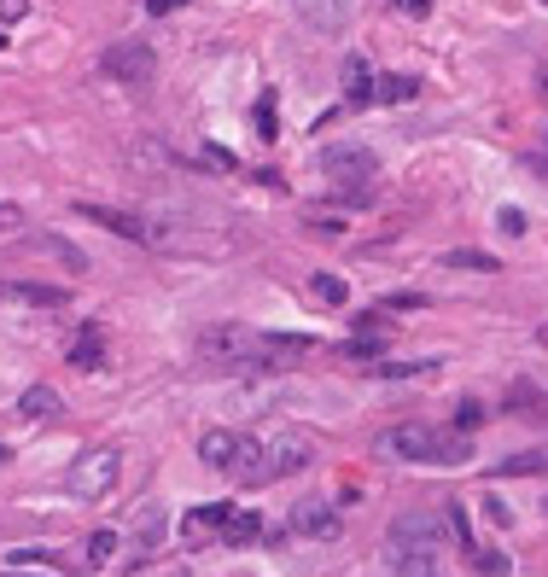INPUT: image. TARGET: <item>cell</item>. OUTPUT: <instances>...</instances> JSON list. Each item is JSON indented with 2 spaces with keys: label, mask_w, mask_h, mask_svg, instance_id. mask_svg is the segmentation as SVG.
<instances>
[{
  "label": "cell",
  "mask_w": 548,
  "mask_h": 577,
  "mask_svg": "<svg viewBox=\"0 0 548 577\" xmlns=\"http://www.w3.org/2000/svg\"><path fill=\"white\" fill-rule=\"evenodd\" d=\"M309 461H315V443H309L304 432H274V438L263 443V484L304 473Z\"/></svg>",
  "instance_id": "cell-4"
},
{
  "label": "cell",
  "mask_w": 548,
  "mask_h": 577,
  "mask_svg": "<svg viewBox=\"0 0 548 577\" xmlns=\"http://www.w3.org/2000/svg\"><path fill=\"white\" fill-rule=\"evenodd\" d=\"M18 414H24V420H59L65 403H59V391H53V385H30V391L18 397Z\"/></svg>",
  "instance_id": "cell-16"
},
{
  "label": "cell",
  "mask_w": 548,
  "mask_h": 577,
  "mask_svg": "<svg viewBox=\"0 0 548 577\" xmlns=\"http://www.w3.org/2000/svg\"><path fill=\"white\" fill-rule=\"evenodd\" d=\"M525 473H548V449H525V455H508L496 478H525Z\"/></svg>",
  "instance_id": "cell-20"
},
{
  "label": "cell",
  "mask_w": 548,
  "mask_h": 577,
  "mask_svg": "<svg viewBox=\"0 0 548 577\" xmlns=\"http://www.w3.org/2000/svg\"><path fill=\"white\" fill-rule=\"evenodd\" d=\"M444 508H449V513H444V519H449V537L473 554V525H467V508H461V502H444Z\"/></svg>",
  "instance_id": "cell-23"
},
{
  "label": "cell",
  "mask_w": 548,
  "mask_h": 577,
  "mask_svg": "<svg viewBox=\"0 0 548 577\" xmlns=\"http://www.w3.org/2000/svg\"><path fill=\"white\" fill-rule=\"evenodd\" d=\"M385 309H420V298H414V292H391V298H385Z\"/></svg>",
  "instance_id": "cell-34"
},
{
  "label": "cell",
  "mask_w": 548,
  "mask_h": 577,
  "mask_svg": "<svg viewBox=\"0 0 548 577\" xmlns=\"http://www.w3.org/2000/svg\"><path fill=\"white\" fill-rule=\"evenodd\" d=\"M6 461H12V449H6V443H0V467H6Z\"/></svg>",
  "instance_id": "cell-37"
},
{
  "label": "cell",
  "mask_w": 548,
  "mask_h": 577,
  "mask_svg": "<svg viewBox=\"0 0 548 577\" xmlns=\"http://www.w3.org/2000/svg\"><path fill=\"white\" fill-rule=\"evenodd\" d=\"M484 426V408L467 397V403H455V438H467V432H479Z\"/></svg>",
  "instance_id": "cell-25"
},
{
  "label": "cell",
  "mask_w": 548,
  "mask_h": 577,
  "mask_svg": "<svg viewBox=\"0 0 548 577\" xmlns=\"http://www.w3.org/2000/svg\"><path fill=\"white\" fill-rule=\"evenodd\" d=\"M175 6H187V0H146V12H152V18H170Z\"/></svg>",
  "instance_id": "cell-33"
},
{
  "label": "cell",
  "mask_w": 548,
  "mask_h": 577,
  "mask_svg": "<svg viewBox=\"0 0 548 577\" xmlns=\"http://www.w3.org/2000/svg\"><path fill=\"white\" fill-rule=\"evenodd\" d=\"M391 572L397 577H444V560H438V548H397Z\"/></svg>",
  "instance_id": "cell-12"
},
{
  "label": "cell",
  "mask_w": 548,
  "mask_h": 577,
  "mask_svg": "<svg viewBox=\"0 0 548 577\" xmlns=\"http://www.w3.org/2000/svg\"><path fill=\"white\" fill-rule=\"evenodd\" d=\"M543 158H548V129H543Z\"/></svg>",
  "instance_id": "cell-38"
},
{
  "label": "cell",
  "mask_w": 548,
  "mask_h": 577,
  "mask_svg": "<svg viewBox=\"0 0 548 577\" xmlns=\"http://www.w3.org/2000/svg\"><path fill=\"white\" fill-rule=\"evenodd\" d=\"M0 47H6V30H0Z\"/></svg>",
  "instance_id": "cell-40"
},
{
  "label": "cell",
  "mask_w": 548,
  "mask_h": 577,
  "mask_svg": "<svg viewBox=\"0 0 548 577\" xmlns=\"http://www.w3.org/2000/svg\"><path fill=\"white\" fill-rule=\"evenodd\" d=\"M543 100H548V76H543Z\"/></svg>",
  "instance_id": "cell-39"
},
{
  "label": "cell",
  "mask_w": 548,
  "mask_h": 577,
  "mask_svg": "<svg viewBox=\"0 0 548 577\" xmlns=\"http://www.w3.org/2000/svg\"><path fill=\"white\" fill-rule=\"evenodd\" d=\"M228 502H205V508H193L181 519V543H210V537H222V519H228Z\"/></svg>",
  "instance_id": "cell-10"
},
{
  "label": "cell",
  "mask_w": 548,
  "mask_h": 577,
  "mask_svg": "<svg viewBox=\"0 0 548 577\" xmlns=\"http://www.w3.org/2000/svg\"><path fill=\"white\" fill-rule=\"evenodd\" d=\"M508 408H525V414H548V397L531 385V379H514L508 385Z\"/></svg>",
  "instance_id": "cell-21"
},
{
  "label": "cell",
  "mask_w": 548,
  "mask_h": 577,
  "mask_svg": "<svg viewBox=\"0 0 548 577\" xmlns=\"http://www.w3.org/2000/svg\"><path fill=\"white\" fill-rule=\"evenodd\" d=\"M251 123H257V140H274V135H280V105H274V94H263V100H257Z\"/></svg>",
  "instance_id": "cell-22"
},
{
  "label": "cell",
  "mask_w": 548,
  "mask_h": 577,
  "mask_svg": "<svg viewBox=\"0 0 548 577\" xmlns=\"http://www.w3.org/2000/svg\"><path fill=\"white\" fill-rule=\"evenodd\" d=\"M164 531H170V513L158 508V502H152V508H140V519H135V560H146L152 548L164 543Z\"/></svg>",
  "instance_id": "cell-13"
},
{
  "label": "cell",
  "mask_w": 548,
  "mask_h": 577,
  "mask_svg": "<svg viewBox=\"0 0 548 577\" xmlns=\"http://www.w3.org/2000/svg\"><path fill=\"white\" fill-rule=\"evenodd\" d=\"M65 286H41V280H6L0 286V315H41V309H65Z\"/></svg>",
  "instance_id": "cell-6"
},
{
  "label": "cell",
  "mask_w": 548,
  "mask_h": 577,
  "mask_svg": "<svg viewBox=\"0 0 548 577\" xmlns=\"http://www.w3.org/2000/svg\"><path fill=\"white\" fill-rule=\"evenodd\" d=\"M374 449H379V455H391V461H420V467H461V461L473 455L467 438L438 432V426H426V420H403V426L379 432Z\"/></svg>",
  "instance_id": "cell-1"
},
{
  "label": "cell",
  "mask_w": 548,
  "mask_h": 577,
  "mask_svg": "<svg viewBox=\"0 0 548 577\" xmlns=\"http://www.w3.org/2000/svg\"><path fill=\"white\" fill-rule=\"evenodd\" d=\"M496 228H502V234H525V210H508V204H502V216H496Z\"/></svg>",
  "instance_id": "cell-30"
},
{
  "label": "cell",
  "mask_w": 548,
  "mask_h": 577,
  "mask_svg": "<svg viewBox=\"0 0 548 577\" xmlns=\"http://www.w3.org/2000/svg\"><path fill=\"white\" fill-rule=\"evenodd\" d=\"M234 443H240V432H205V438H199V455H205V467L228 473V461H234Z\"/></svg>",
  "instance_id": "cell-18"
},
{
  "label": "cell",
  "mask_w": 548,
  "mask_h": 577,
  "mask_svg": "<svg viewBox=\"0 0 548 577\" xmlns=\"http://www.w3.org/2000/svg\"><path fill=\"white\" fill-rule=\"evenodd\" d=\"M444 263H449V269H479V274H496V257H484V251H449Z\"/></svg>",
  "instance_id": "cell-26"
},
{
  "label": "cell",
  "mask_w": 548,
  "mask_h": 577,
  "mask_svg": "<svg viewBox=\"0 0 548 577\" xmlns=\"http://www.w3.org/2000/svg\"><path fill=\"white\" fill-rule=\"evenodd\" d=\"M35 251H53L59 263H70V269H82V251H70L65 239H53V234H41V239H35Z\"/></svg>",
  "instance_id": "cell-28"
},
{
  "label": "cell",
  "mask_w": 548,
  "mask_h": 577,
  "mask_svg": "<svg viewBox=\"0 0 548 577\" xmlns=\"http://www.w3.org/2000/svg\"><path fill=\"white\" fill-rule=\"evenodd\" d=\"M70 362H76L82 374H100V368H105V339H100V327H88L82 339L70 344Z\"/></svg>",
  "instance_id": "cell-17"
},
{
  "label": "cell",
  "mask_w": 548,
  "mask_h": 577,
  "mask_svg": "<svg viewBox=\"0 0 548 577\" xmlns=\"http://www.w3.org/2000/svg\"><path fill=\"white\" fill-rule=\"evenodd\" d=\"M315 170L339 175V181H374L379 158L368 152V146H356V140H333V146H321V152H315Z\"/></svg>",
  "instance_id": "cell-5"
},
{
  "label": "cell",
  "mask_w": 548,
  "mask_h": 577,
  "mask_svg": "<svg viewBox=\"0 0 548 577\" xmlns=\"http://www.w3.org/2000/svg\"><path fill=\"white\" fill-rule=\"evenodd\" d=\"M374 100H385V105L420 100V76H385V82H374Z\"/></svg>",
  "instance_id": "cell-19"
},
{
  "label": "cell",
  "mask_w": 548,
  "mask_h": 577,
  "mask_svg": "<svg viewBox=\"0 0 548 577\" xmlns=\"http://www.w3.org/2000/svg\"><path fill=\"white\" fill-rule=\"evenodd\" d=\"M344 356H356V362H368V356H379V339H356V344H344Z\"/></svg>",
  "instance_id": "cell-32"
},
{
  "label": "cell",
  "mask_w": 548,
  "mask_h": 577,
  "mask_svg": "<svg viewBox=\"0 0 548 577\" xmlns=\"http://www.w3.org/2000/svg\"><path fill=\"white\" fill-rule=\"evenodd\" d=\"M397 12H409V18H426V12H432V0H397Z\"/></svg>",
  "instance_id": "cell-35"
},
{
  "label": "cell",
  "mask_w": 548,
  "mask_h": 577,
  "mask_svg": "<svg viewBox=\"0 0 548 577\" xmlns=\"http://www.w3.org/2000/svg\"><path fill=\"white\" fill-rule=\"evenodd\" d=\"M391 543L397 548H438L444 543V525H438V519H432V513H397V519H391Z\"/></svg>",
  "instance_id": "cell-7"
},
{
  "label": "cell",
  "mask_w": 548,
  "mask_h": 577,
  "mask_svg": "<svg viewBox=\"0 0 548 577\" xmlns=\"http://www.w3.org/2000/svg\"><path fill=\"white\" fill-rule=\"evenodd\" d=\"M473 566H479L484 577H502V572H508V554H496V548H473Z\"/></svg>",
  "instance_id": "cell-29"
},
{
  "label": "cell",
  "mask_w": 548,
  "mask_h": 577,
  "mask_svg": "<svg viewBox=\"0 0 548 577\" xmlns=\"http://www.w3.org/2000/svg\"><path fill=\"white\" fill-rule=\"evenodd\" d=\"M12 228H24V210H18V204H0V234H12Z\"/></svg>",
  "instance_id": "cell-31"
},
{
  "label": "cell",
  "mask_w": 548,
  "mask_h": 577,
  "mask_svg": "<svg viewBox=\"0 0 548 577\" xmlns=\"http://www.w3.org/2000/svg\"><path fill=\"white\" fill-rule=\"evenodd\" d=\"M117 484H123V449H88V455L70 461L65 473V490L76 502H105Z\"/></svg>",
  "instance_id": "cell-2"
},
{
  "label": "cell",
  "mask_w": 548,
  "mask_h": 577,
  "mask_svg": "<svg viewBox=\"0 0 548 577\" xmlns=\"http://www.w3.org/2000/svg\"><path fill=\"white\" fill-rule=\"evenodd\" d=\"M292 531L298 537H339V513L327 508V502H298L292 508Z\"/></svg>",
  "instance_id": "cell-11"
},
{
  "label": "cell",
  "mask_w": 548,
  "mask_h": 577,
  "mask_svg": "<svg viewBox=\"0 0 548 577\" xmlns=\"http://www.w3.org/2000/svg\"><path fill=\"white\" fill-rule=\"evenodd\" d=\"M111 554H117V531H94L88 537V566H105Z\"/></svg>",
  "instance_id": "cell-27"
},
{
  "label": "cell",
  "mask_w": 548,
  "mask_h": 577,
  "mask_svg": "<svg viewBox=\"0 0 548 577\" xmlns=\"http://www.w3.org/2000/svg\"><path fill=\"white\" fill-rule=\"evenodd\" d=\"M76 216H82V222H100L105 234H117V239H146V234H152L140 216L117 210V204H88V199H76Z\"/></svg>",
  "instance_id": "cell-8"
},
{
  "label": "cell",
  "mask_w": 548,
  "mask_h": 577,
  "mask_svg": "<svg viewBox=\"0 0 548 577\" xmlns=\"http://www.w3.org/2000/svg\"><path fill=\"white\" fill-rule=\"evenodd\" d=\"M309 292H315L321 304H344V298H350V292H344V280H339V274H315V280H309Z\"/></svg>",
  "instance_id": "cell-24"
},
{
  "label": "cell",
  "mask_w": 548,
  "mask_h": 577,
  "mask_svg": "<svg viewBox=\"0 0 548 577\" xmlns=\"http://www.w3.org/2000/svg\"><path fill=\"white\" fill-rule=\"evenodd\" d=\"M100 70L111 76V82H123V88H146V82L158 76V53H152L146 41H111Z\"/></svg>",
  "instance_id": "cell-3"
},
{
  "label": "cell",
  "mask_w": 548,
  "mask_h": 577,
  "mask_svg": "<svg viewBox=\"0 0 548 577\" xmlns=\"http://www.w3.org/2000/svg\"><path fill=\"white\" fill-rule=\"evenodd\" d=\"M374 82L368 59H344V105H374Z\"/></svg>",
  "instance_id": "cell-14"
},
{
  "label": "cell",
  "mask_w": 548,
  "mask_h": 577,
  "mask_svg": "<svg viewBox=\"0 0 548 577\" xmlns=\"http://www.w3.org/2000/svg\"><path fill=\"white\" fill-rule=\"evenodd\" d=\"M0 12H6V18H24V12H30V0H0Z\"/></svg>",
  "instance_id": "cell-36"
},
{
  "label": "cell",
  "mask_w": 548,
  "mask_h": 577,
  "mask_svg": "<svg viewBox=\"0 0 548 577\" xmlns=\"http://www.w3.org/2000/svg\"><path fill=\"white\" fill-rule=\"evenodd\" d=\"M292 12H298L315 35H339L344 24H350V0H292Z\"/></svg>",
  "instance_id": "cell-9"
},
{
  "label": "cell",
  "mask_w": 548,
  "mask_h": 577,
  "mask_svg": "<svg viewBox=\"0 0 548 577\" xmlns=\"http://www.w3.org/2000/svg\"><path fill=\"white\" fill-rule=\"evenodd\" d=\"M257 537H263V519L251 508H234L222 519V548H245V543H257Z\"/></svg>",
  "instance_id": "cell-15"
}]
</instances>
